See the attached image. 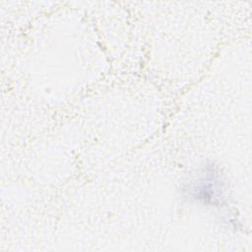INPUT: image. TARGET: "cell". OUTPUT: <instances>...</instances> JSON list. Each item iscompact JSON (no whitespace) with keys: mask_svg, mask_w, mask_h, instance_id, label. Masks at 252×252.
<instances>
[{"mask_svg":"<svg viewBox=\"0 0 252 252\" xmlns=\"http://www.w3.org/2000/svg\"><path fill=\"white\" fill-rule=\"evenodd\" d=\"M223 180L213 164L206 165L185 188L189 198L205 206H222Z\"/></svg>","mask_w":252,"mask_h":252,"instance_id":"obj_1","label":"cell"}]
</instances>
